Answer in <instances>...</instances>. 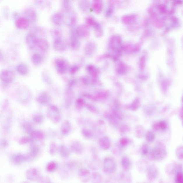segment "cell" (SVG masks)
Listing matches in <instances>:
<instances>
[{"label": "cell", "instance_id": "obj_7", "mask_svg": "<svg viewBox=\"0 0 183 183\" xmlns=\"http://www.w3.org/2000/svg\"><path fill=\"white\" fill-rule=\"evenodd\" d=\"M11 160L13 163L17 165L26 161H28V159L27 154H14L12 156Z\"/></svg>", "mask_w": 183, "mask_h": 183}, {"label": "cell", "instance_id": "obj_3", "mask_svg": "<svg viewBox=\"0 0 183 183\" xmlns=\"http://www.w3.org/2000/svg\"><path fill=\"white\" fill-rule=\"evenodd\" d=\"M55 66L58 73L63 74L66 73L68 69V64L67 61L61 58H58L55 61Z\"/></svg>", "mask_w": 183, "mask_h": 183}, {"label": "cell", "instance_id": "obj_8", "mask_svg": "<svg viewBox=\"0 0 183 183\" xmlns=\"http://www.w3.org/2000/svg\"><path fill=\"white\" fill-rule=\"evenodd\" d=\"M52 21L54 24L57 26H61L65 21L64 14L61 12L56 13L52 15L51 18Z\"/></svg>", "mask_w": 183, "mask_h": 183}, {"label": "cell", "instance_id": "obj_4", "mask_svg": "<svg viewBox=\"0 0 183 183\" xmlns=\"http://www.w3.org/2000/svg\"><path fill=\"white\" fill-rule=\"evenodd\" d=\"M1 81L6 83L12 82L14 78V74L12 71L8 69L4 70L1 72Z\"/></svg>", "mask_w": 183, "mask_h": 183}, {"label": "cell", "instance_id": "obj_15", "mask_svg": "<svg viewBox=\"0 0 183 183\" xmlns=\"http://www.w3.org/2000/svg\"><path fill=\"white\" fill-rule=\"evenodd\" d=\"M71 130V124L68 121H64L61 127V131L64 135H67L69 133Z\"/></svg>", "mask_w": 183, "mask_h": 183}, {"label": "cell", "instance_id": "obj_6", "mask_svg": "<svg viewBox=\"0 0 183 183\" xmlns=\"http://www.w3.org/2000/svg\"><path fill=\"white\" fill-rule=\"evenodd\" d=\"M38 38L34 34H29L27 35L26 38V42L27 45L30 49H34L37 47Z\"/></svg>", "mask_w": 183, "mask_h": 183}, {"label": "cell", "instance_id": "obj_29", "mask_svg": "<svg viewBox=\"0 0 183 183\" xmlns=\"http://www.w3.org/2000/svg\"><path fill=\"white\" fill-rule=\"evenodd\" d=\"M77 68L75 67H73L70 69V72L71 73L73 74L76 71Z\"/></svg>", "mask_w": 183, "mask_h": 183}, {"label": "cell", "instance_id": "obj_32", "mask_svg": "<svg viewBox=\"0 0 183 183\" xmlns=\"http://www.w3.org/2000/svg\"><path fill=\"white\" fill-rule=\"evenodd\" d=\"M50 183H52V182Z\"/></svg>", "mask_w": 183, "mask_h": 183}, {"label": "cell", "instance_id": "obj_1", "mask_svg": "<svg viewBox=\"0 0 183 183\" xmlns=\"http://www.w3.org/2000/svg\"><path fill=\"white\" fill-rule=\"evenodd\" d=\"M47 114L49 118L54 123L59 122L61 119L60 112L57 107L51 105L48 108Z\"/></svg>", "mask_w": 183, "mask_h": 183}, {"label": "cell", "instance_id": "obj_23", "mask_svg": "<svg viewBox=\"0 0 183 183\" xmlns=\"http://www.w3.org/2000/svg\"><path fill=\"white\" fill-rule=\"evenodd\" d=\"M52 36L55 39H60L61 36V31L58 29H53L51 31Z\"/></svg>", "mask_w": 183, "mask_h": 183}, {"label": "cell", "instance_id": "obj_30", "mask_svg": "<svg viewBox=\"0 0 183 183\" xmlns=\"http://www.w3.org/2000/svg\"><path fill=\"white\" fill-rule=\"evenodd\" d=\"M124 162H126V163H129V162L128 161L127 162V161H126V159H124ZM126 164H127V163H125L124 164V165H123V166L124 167V168H126Z\"/></svg>", "mask_w": 183, "mask_h": 183}, {"label": "cell", "instance_id": "obj_22", "mask_svg": "<svg viewBox=\"0 0 183 183\" xmlns=\"http://www.w3.org/2000/svg\"><path fill=\"white\" fill-rule=\"evenodd\" d=\"M61 6L63 11L67 13L71 8L70 1H63Z\"/></svg>", "mask_w": 183, "mask_h": 183}, {"label": "cell", "instance_id": "obj_16", "mask_svg": "<svg viewBox=\"0 0 183 183\" xmlns=\"http://www.w3.org/2000/svg\"><path fill=\"white\" fill-rule=\"evenodd\" d=\"M59 152L61 157L64 158L68 157L69 155V150L64 145H61L59 147Z\"/></svg>", "mask_w": 183, "mask_h": 183}, {"label": "cell", "instance_id": "obj_13", "mask_svg": "<svg viewBox=\"0 0 183 183\" xmlns=\"http://www.w3.org/2000/svg\"><path fill=\"white\" fill-rule=\"evenodd\" d=\"M51 98L50 96L47 93L43 92L40 94L38 98V100L39 102L42 104H47L50 101Z\"/></svg>", "mask_w": 183, "mask_h": 183}, {"label": "cell", "instance_id": "obj_24", "mask_svg": "<svg viewBox=\"0 0 183 183\" xmlns=\"http://www.w3.org/2000/svg\"><path fill=\"white\" fill-rule=\"evenodd\" d=\"M34 121L38 124H41L43 122V116L40 114H36L34 115L33 118Z\"/></svg>", "mask_w": 183, "mask_h": 183}, {"label": "cell", "instance_id": "obj_25", "mask_svg": "<svg viewBox=\"0 0 183 183\" xmlns=\"http://www.w3.org/2000/svg\"><path fill=\"white\" fill-rule=\"evenodd\" d=\"M57 146L55 143H52L50 146L49 151L51 155H54L57 151Z\"/></svg>", "mask_w": 183, "mask_h": 183}, {"label": "cell", "instance_id": "obj_27", "mask_svg": "<svg viewBox=\"0 0 183 183\" xmlns=\"http://www.w3.org/2000/svg\"><path fill=\"white\" fill-rule=\"evenodd\" d=\"M30 141V139L27 138V137H24L21 138V139L20 140V143L21 144H26Z\"/></svg>", "mask_w": 183, "mask_h": 183}, {"label": "cell", "instance_id": "obj_14", "mask_svg": "<svg viewBox=\"0 0 183 183\" xmlns=\"http://www.w3.org/2000/svg\"><path fill=\"white\" fill-rule=\"evenodd\" d=\"M17 71L20 75H25L28 73V68L26 64H20L16 67Z\"/></svg>", "mask_w": 183, "mask_h": 183}, {"label": "cell", "instance_id": "obj_18", "mask_svg": "<svg viewBox=\"0 0 183 183\" xmlns=\"http://www.w3.org/2000/svg\"><path fill=\"white\" fill-rule=\"evenodd\" d=\"M58 164L55 161H51L47 164L46 169L47 171L49 172H52L54 171L57 168Z\"/></svg>", "mask_w": 183, "mask_h": 183}, {"label": "cell", "instance_id": "obj_31", "mask_svg": "<svg viewBox=\"0 0 183 183\" xmlns=\"http://www.w3.org/2000/svg\"><path fill=\"white\" fill-rule=\"evenodd\" d=\"M22 183H29L28 182H26V181H24V182H23Z\"/></svg>", "mask_w": 183, "mask_h": 183}, {"label": "cell", "instance_id": "obj_28", "mask_svg": "<svg viewBox=\"0 0 183 183\" xmlns=\"http://www.w3.org/2000/svg\"><path fill=\"white\" fill-rule=\"evenodd\" d=\"M8 142L6 140H3L2 142H1V145L3 147H6L8 146Z\"/></svg>", "mask_w": 183, "mask_h": 183}, {"label": "cell", "instance_id": "obj_21", "mask_svg": "<svg viewBox=\"0 0 183 183\" xmlns=\"http://www.w3.org/2000/svg\"><path fill=\"white\" fill-rule=\"evenodd\" d=\"M71 149L73 152L76 154H80L81 152V147L77 143H74L71 146Z\"/></svg>", "mask_w": 183, "mask_h": 183}, {"label": "cell", "instance_id": "obj_11", "mask_svg": "<svg viewBox=\"0 0 183 183\" xmlns=\"http://www.w3.org/2000/svg\"><path fill=\"white\" fill-rule=\"evenodd\" d=\"M39 153V149L36 145H32L31 146L29 152L27 154L28 161H31L37 156Z\"/></svg>", "mask_w": 183, "mask_h": 183}, {"label": "cell", "instance_id": "obj_20", "mask_svg": "<svg viewBox=\"0 0 183 183\" xmlns=\"http://www.w3.org/2000/svg\"><path fill=\"white\" fill-rule=\"evenodd\" d=\"M22 127L24 130L27 133H31L34 131H33V127L32 125L30 123L28 122H24L22 124Z\"/></svg>", "mask_w": 183, "mask_h": 183}, {"label": "cell", "instance_id": "obj_12", "mask_svg": "<svg viewBox=\"0 0 183 183\" xmlns=\"http://www.w3.org/2000/svg\"><path fill=\"white\" fill-rule=\"evenodd\" d=\"M37 47L43 52H46L49 48L50 45L46 39L44 38L38 39Z\"/></svg>", "mask_w": 183, "mask_h": 183}, {"label": "cell", "instance_id": "obj_26", "mask_svg": "<svg viewBox=\"0 0 183 183\" xmlns=\"http://www.w3.org/2000/svg\"><path fill=\"white\" fill-rule=\"evenodd\" d=\"M39 183H50L51 182L50 178L47 176H43L41 177L39 181Z\"/></svg>", "mask_w": 183, "mask_h": 183}, {"label": "cell", "instance_id": "obj_19", "mask_svg": "<svg viewBox=\"0 0 183 183\" xmlns=\"http://www.w3.org/2000/svg\"><path fill=\"white\" fill-rule=\"evenodd\" d=\"M31 134L33 138L36 139H43L45 137V135L43 132L40 131H34Z\"/></svg>", "mask_w": 183, "mask_h": 183}, {"label": "cell", "instance_id": "obj_5", "mask_svg": "<svg viewBox=\"0 0 183 183\" xmlns=\"http://www.w3.org/2000/svg\"><path fill=\"white\" fill-rule=\"evenodd\" d=\"M25 18L28 20L30 23H34L37 20V14L35 10L32 8H29L25 10L24 12Z\"/></svg>", "mask_w": 183, "mask_h": 183}, {"label": "cell", "instance_id": "obj_9", "mask_svg": "<svg viewBox=\"0 0 183 183\" xmlns=\"http://www.w3.org/2000/svg\"><path fill=\"white\" fill-rule=\"evenodd\" d=\"M54 49L58 52L65 51L66 49L65 42L61 38L55 39L53 43Z\"/></svg>", "mask_w": 183, "mask_h": 183}, {"label": "cell", "instance_id": "obj_2", "mask_svg": "<svg viewBox=\"0 0 183 183\" xmlns=\"http://www.w3.org/2000/svg\"><path fill=\"white\" fill-rule=\"evenodd\" d=\"M26 177L29 180L34 182L39 181L42 177L38 169L35 168H31L27 171Z\"/></svg>", "mask_w": 183, "mask_h": 183}, {"label": "cell", "instance_id": "obj_17", "mask_svg": "<svg viewBox=\"0 0 183 183\" xmlns=\"http://www.w3.org/2000/svg\"><path fill=\"white\" fill-rule=\"evenodd\" d=\"M42 57L40 54L35 53L31 57V61L35 65H38L42 62Z\"/></svg>", "mask_w": 183, "mask_h": 183}, {"label": "cell", "instance_id": "obj_10", "mask_svg": "<svg viewBox=\"0 0 183 183\" xmlns=\"http://www.w3.org/2000/svg\"><path fill=\"white\" fill-rule=\"evenodd\" d=\"M29 22L25 17H20L15 22V26L20 29H27L29 26Z\"/></svg>", "mask_w": 183, "mask_h": 183}]
</instances>
